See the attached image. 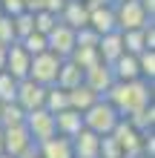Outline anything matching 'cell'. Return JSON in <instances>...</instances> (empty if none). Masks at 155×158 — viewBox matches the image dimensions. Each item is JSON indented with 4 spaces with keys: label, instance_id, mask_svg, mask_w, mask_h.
<instances>
[{
    "label": "cell",
    "instance_id": "2e32d148",
    "mask_svg": "<svg viewBox=\"0 0 155 158\" xmlns=\"http://www.w3.org/2000/svg\"><path fill=\"white\" fill-rule=\"evenodd\" d=\"M98 58H101L104 63H112L118 55H124V40H121V32H106V35H101L98 38Z\"/></svg>",
    "mask_w": 155,
    "mask_h": 158
},
{
    "label": "cell",
    "instance_id": "603a6c76",
    "mask_svg": "<svg viewBox=\"0 0 155 158\" xmlns=\"http://www.w3.org/2000/svg\"><path fill=\"white\" fill-rule=\"evenodd\" d=\"M138 69H141V78L155 81V49L138 52Z\"/></svg>",
    "mask_w": 155,
    "mask_h": 158
},
{
    "label": "cell",
    "instance_id": "4316f807",
    "mask_svg": "<svg viewBox=\"0 0 155 158\" xmlns=\"http://www.w3.org/2000/svg\"><path fill=\"white\" fill-rule=\"evenodd\" d=\"M0 6H3L6 15H17V12L26 9V0H0Z\"/></svg>",
    "mask_w": 155,
    "mask_h": 158
},
{
    "label": "cell",
    "instance_id": "ba28073f",
    "mask_svg": "<svg viewBox=\"0 0 155 158\" xmlns=\"http://www.w3.org/2000/svg\"><path fill=\"white\" fill-rule=\"evenodd\" d=\"M43 98H46V86L32 78H23L17 81V92H14V104L23 109V112H29V109H38L43 106Z\"/></svg>",
    "mask_w": 155,
    "mask_h": 158
},
{
    "label": "cell",
    "instance_id": "277c9868",
    "mask_svg": "<svg viewBox=\"0 0 155 158\" xmlns=\"http://www.w3.org/2000/svg\"><path fill=\"white\" fill-rule=\"evenodd\" d=\"M63 58H58L55 52H38L32 55V63H29V78L43 83V86H52L55 81H58V69H60Z\"/></svg>",
    "mask_w": 155,
    "mask_h": 158
},
{
    "label": "cell",
    "instance_id": "52a82bcc",
    "mask_svg": "<svg viewBox=\"0 0 155 158\" xmlns=\"http://www.w3.org/2000/svg\"><path fill=\"white\" fill-rule=\"evenodd\" d=\"M46 49L55 52L58 58H69V55L75 52V29L66 26L63 20H58L46 32Z\"/></svg>",
    "mask_w": 155,
    "mask_h": 158
},
{
    "label": "cell",
    "instance_id": "d4e9b609",
    "mask_svg": "<svg viewBox=\"0 0 155 158\" xmlns=\"http://www.w3.org/2000/svg\"><path fill=\"white\" fill-rule=\"evenodd\" d=\"M20 43H23V49L29 52V55L46 52V35H40V32H29L26 38H20Z\"/></svg>",
    "mask_w": 155,
    "mask_h": 158
},
{
    "label": "cell",
    "instance_id": "9a60e30c",
    "mask_svg": "<svg viewBox=\"0 0 155 158\" xmlns=\"http://www.w3.org/2000/svg\"><path fill=\"white\" fill-rule=\"evenodd\" d=\"M38 158H75L72 141L63 138V135H52V138L38 144Z\"/></svg>",
    "mask_w": 155,
    "mask_h": 158
},
{
    "label": "cell",
    "instance_id": "3957f363",
    "mask_svg": "<svg viewBox=\"0 0 155 158\" xmlns=\"http://www.w3.org/2000/svg\"><path fill=\"white\" fill-rule=\"evenodd\" d=\"M112 9H115V26H118V32L144 29L147 23L155 20V17H149L147 12H144L141 0H112Z\"/></svg>",
    "mask_w": 155,
    "mask_h": 158
},
{
    "label": "cell",
    "instance_id": "cb8c5ba5",
    "mask_svg": "<svg viewBox=\"0 0 155 158\" xmlns=\"http://www.w3.org/2000/svg\"><path fill=\"white\" fill-rule=\"evenodd\" d=\"M14 92H17V81L3 69V72H0V104H12Z\"/></svg>",
    "mask_w": 155,
    "mask_h": 158
},
{
    "label": "cell",
    "instance_id": "7402d4cb",
    "mask_svg": "<svg viewBox=\"0 0 155 158\" xmlns=\"http://www.w3.org/2000/svg\"><path fill=\"white\" fill-rule=\"evenodd\" d=\"M32 17H35V32H40V35H46L55 23L60 20L55 12H49V9H38V12H32Z\"/></svg>",
    "mask_w": 155,
    "mask_h": 158
},
{
    "label": "cell",
    "instance_id": "8fae6325",
    "mask_svg": "<svg viewBox=\"0 0 155 158\" xmlns=\"http://www.w3.org/2000/svg\"><path fill=\"white\" fill-rule=\"evenodd\" d=\"M55 115V135H63V138H75L80 129H84V115L78 109H60V112H52Z\"/></svg>",
    "mask_w": 155,
    "mask_h": 158
},
{
    "label": "cell",
    "instance_id": "44dd1931",
    "mask_svg": "<svg viewBox=\"0 0 155 158\" xmlns=\"http://www.w3.org/2000/svg\"><path fill=\"white\" fill-rule=\"evenodd\" d=\"M121 40H124V52H129V55H138L147 49L144 29H126V32H121Z\"/></svg>",
    "mask_w": 155,
    "mask_h": 158
},
{
    "label": "cell",
    "instance_id": "7a4b0ae2",
    "mask_svg": "<svg viewBox=\"0 0 155 158\" xmlns=\"http://www.w3.org/2000/svg\"><path fill=\"white\" fill-rule=\"evenodd\" d=\"M80 115H84V127L89 132H95V135H109L118 127V121H121V112L115 109V104L109 98H98L95 104L86 106Z\"/></svg>",
    "mask_w": 155,
    "mask_h": 158
},
{
    "label": "cell",
    "instance_id": "1f68e13d",
    "mask_svg": "<svg viewBox=\"0 0 155 158\" xmlns=\"http://www.w3.org/2000/svg\"><path fill=\"white\" fill-rule=\"evenodd\" d=\"M0 15H6V12H3V6H0Z\"/></svg>",
    "mask_w": 155,
    "mask_h": 158
},
{
    "label": "cell",
    "instance_id": "9c48e42d",
    "mask_svg": "<svg viewBox=\"0 0 155 158\" xmlns=\"http://www.w3.org/2000/svg\"><path fill=\"white\" fill-rule=\"evenodd\" d=\"M29 63H32V55L23 49L20 40H12V43L6 46V63H3V69H6L14 81L29 78Z\"/></svg>",
    "mask_w": 155,
    "mask_h": 158
},
{
    "label": "cell",
    "instance_id": "ffe728a7",
    "mask_svg": "<svg viewBox=\"0 0 155 158\" xmlns=\"http://www.w3.org/2000/svg\"><path fill=\"white\" fill-rule=\"evenodd\" d=\"M69 106V95H66V89H60V86H46V98H43V109H49V112H60V109H66Z\"/></svg>",
    "mask_w": 155,
    "mask_h": 158
},
{
    "label": "cell",
    "instance_id": "d6986e66",
    "mask_svg": "<svg viewBox=\"0 0 155 158\" xmlns=\"http://www.w3.org/2000/svg\"><path fill=\"white\" fill-rule=\"evenodd\" d=\"M66 95H69V106H72V109H78V112H84V109H86V106H92L98 98H104V95H98L92 86H86V83H78V86L66 89Z\"/></svg>",
    "mask_w": 155,
    "mask_h": 158
},
{
    "label": "cell",
    "instance_id": "6da1fadb",
    "mask_svg": "<svg viewBox=\"0 0 155 158\" xmlns=\"http://www.w3.org/2000/svg\"><path fill=\"white\" fill-rule=\"evenodd\" d=\"M104 98H109L115 104V109L121 112V118H132L135 112H141L144 106L152 104V81H147V78L115 81L112 89H109Z\"/></svg>",
    "mask_w": 155,
    "mask_h": 158
},
{
    "label": "cell",
    "instance_id": "7c38bea8",
    "mask_svg": "<svg viewBox=\"0 0 155 158\" xmlns=\"http://www.w3.org/2000/svg\"><path fill=\"white\" fill-rule=\"evenodd\" d=\"M86 26H92L98 35L115 32L118 26H115V9H112V0H109V3H95V6H89V23H86Z\"/></svg>",
    "mask_w": 155,
    "mask_h": 158
},
{
    "label": "cell",
    "instance_id": "f1b7e54d",
    "mask_svg": "<svg viewBox=\"0 0 155 158\" xmlns=\"http://www.w3.org/2000/svg\"><path fill=\"white\" fill-rule=\"evenodd\" d=\"M0 152H3V127H0Z\"/></svg>",
    "mask_w": 155,
    "mask_h": 158
},
{
    "label": "cell",
    "instance_id": "484cf974",
    "mask_svg": "<svg viewBox=\"0 0 155 158\" xmlns=\"http://www.w3.org/2000/svg\"><path fill=\"white\" fill-rule=\"evenodd\" d=\"M14 40V26H12V15H0V43H12Z\"/></svg>",
    "mask_w": 155,
    "mask_h": 158
},
{
    "label": "cell",
    "instance_id": "83f0119b",
    "mask_svg": "<svg viewBox=\"0 0 155 158\" xmlns=\"http://www.w3.org/2000/svg\"><path fill=\"white\" fill-rule=\"evenodd\" d=\"M3 63H6V43H0V72H3Z\"/></svg>",
    "mask_w": 155,
    "mask_h": 158
},
{
    "label": "cell",
    "instance_id": "8992f818",
    "mask_svg": "<svg viewBox=\"0 0 155 158\" xmlns=\"http://www.w3.org/2000/svg\"><path fill=\"white\" fill-rule=\"evenodd\" d=\"M35 147L26 124H12V127H3V152L12 155V158H20L26 155Z\"/></svg>",
    "mask_w": 155,
    "mask_h": 158
},
{
    "label": "cell",
    "instance_id": "30bf717a",
    "mask_svg": "<svg viewBox=\"0 0 155 158\" xmlns=\"http://www.w3.org/2000/svg\"><path fill=\"white\" fill-rule=\"evenodd\" d=\"M84 83L86 86H92L98 95H106L109 89H112V83H115V75H112V66L104 60H98L92 63V66H86L84 69Z\"/></svg>",
    "mask_w": 155,
    "mask_h": 158
},
{
    "label": "cell",
    "instance_id": "5bb4252c",
    "mask_svg": "<svg viewBox=\"0 0 155 158\" xmlns=\"http://www.w3.org/2000/svg\"><path fill=\"white\" fill-rule=\"evenodd\" d=\"M72 141V152H75V158H98V150H101V135L89 132V129L84 127L75 138H69Z\"/></svg>",
    "mask_w": 155,
    "mask_h": 158
},
{
    "label": "cell",
    "instance_id": "5b68a950",
    "mask_svg": "<svg viewBox=\"0 0 155 158\" xmlns=\"http://www.w3.org/2000/svg\"><path fill=\"white\" fill-rule=\"evenodd\" d=\"M23 124H26V129H29L35 144H40V141H46V138L55 135V115L49 109H43V106L29 109V112L23 115Z\"/></svg>",
    "mask_w": 155,
    "mask_h": 158
},
{
    "label": "cell",
    "instance_id": "4dcf8cb0",
    "mask_svg": "<svg viewBox=\"0 0 155 158\" xmlns=\"http://www.w3.org/2000/svg\"><path fill=\"white\" fill-rule=\"evenodd\" d=\"M0 158H12V155H6V152H0Z\"/></svg>",
    "mask_w": 155,
    "mask_h": 158
},
{
    "label": "cell",
    "instance_id": "ac0fdd59",
    "mask_svg": "<svg viewBox=\"0 0 155 158\" xmlns=\"http://www.w3.org/2000/svg\"><path fill=\"white\" fill-rule=\"evenodd\" d=\"M78 83H84V66H78L72 58H63L60 69H58V81H55V86L72 89V86H78Z\"/></svg>",
    "mask_w": 155,
    "mask_h": 158
},
{
    "label": "cell",
    "instance_id": "f546056e",
    "mask_svg": "<svg viewBox=\"0 0 155 158\" xmlns=\"http://www.w3.org/2000/svg\"><path fill=\"white\" fill-rule=\"evenodd\" d=\"M132 158H149V155H144V152H138V155H132Z\"/></svg>",
    "mask_w": 155,
    "mask_h": 158
},
{
    "label": "cell",
    "instance_id": "4fadbf2b",
    "mask_svg": "<svg viewBox=\"0 0 155 158\" xmlns=\"http://www.w3.org/2000/svg\"><path fill=\"white\" fill-rule=\"evenodd\" d=\"M58 17L72 29H80V26L89 23V3L86 0H66L63 9L58 12Z\"/></svg>",
    "mask_w": 155,
    "mask_h": 158
},
{
    "label": "cell",
    "instance_id": "e0dca14e",
    "mask_svg": "<svg viewBox=\"0 0 155 158\" xmlns=\"http://www.w3.org/2000/svg\"><path fill=\"white\" fill-rule=\"evenodd\" d=\"M109 66H112L115 81H135V78H141V69H138V55L124 52V55H118V58L109 63Z\"/></svg>",
    "mask_w": 155,
    "mask_h": 158
}]
</instances>
